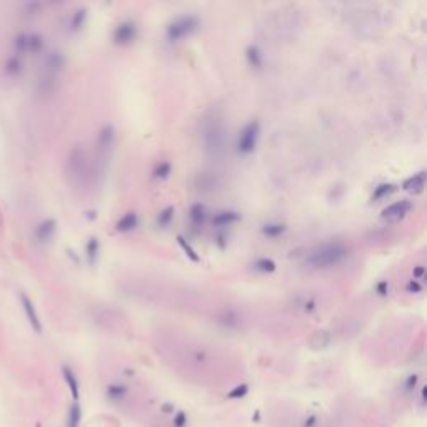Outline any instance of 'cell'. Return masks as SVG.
<instances>
[{
    "label": "cell",
    "mask_w": 427,
    "mask_h": 427,
    "mask_svg": "<svg viewBox=\"0 0 427 427\" xmlns=\"http://www.w3.org/2000/svg\"><path fill=\"white\" fill-rule=\"evenodd\" d=\"M199 27V20L195 15H182L177 17L174 22H171L167 27V39L171 42L182 40L185 37H189L190 34H194Z\"/></svg>",
    "instance_id": "cell-4"
},
{
    "label": "cell",
    "mask_w": 427,
    "mask_h": 427,
    "mask_svg": "<svg viewBox=\"0 0 427 427\" xmlns=\"http://www.w3.org/2000/svg\"><path fill=\"white\" fill-rule=\"evenodd\" d=\"M412 209V204L409 200H399L394 202V204L387 205L384 210H382V219L387 222H399L401 219H404Z\"/></svg>",
    "instance_id": "cell-7"
},
{
    "label": "cell",
    "mask_w": 427,
    "mask_h": 427,
    "mask_svg": "<svg viewBox=\"0 0 427 427\" xmlns=\"http://www.w3.org/2000/svg\"><path fill=\"white\" fill-rule=\"evenodd\" d=\"M62 374H64V379L67 382V386L70 389V394H72V397L77 401L79 399V382H77V377H75L74 370L69 367V365H64L62 367Z\"/></svg>",
    "instance_id": "cell-17"
},
{
    "label": "cell",
    "mask_w": 427,
    "mask_h": 427,
    "mask_svg": "<svg viewBox=\"0 0 427 427\" xmlns=\"http://www.w3.org/2000/svg\"><path fill=\"white\" fill-rule=\"evenodd\" d=\"M177 240H179V245H180V247H182V250L185 252V255H187L190 260H194V262H199V260H200V259H199V255H197V252L192 249V245H190V244L187 242V240H185L184 237H180V235L177 237Z\"/></svg>",
    "instance_id": "cell-27"
},
{
    "label": "cell",
    "mask_w": 427,
    "mask_h": 427,
    "mask_svg": "<svg viewBox=\"0 0 427 427\" xmlns=\"http://www.w3.org/2000/svg\"><path fill=\"white\" fill-rule=\"evenodd\" d=\"M22 59L19 56H14L12 57H9L7 60H5V65H4V70H5V75H9V77H19V75L22 74Z\"/></svg>",
    "instance_id": "cell-16"
},
{
    "label": "cell",
    "mask_w": 427,
    "mask_h": 427,
    "mask_svg": "<svg viewBox=\"0 0 427 427\" xmlns=\"http://www.w3.org/2000/svg\"><path fill=\"white\" fill-rule=\"evenodd\" d=\"M56 229H57V222L54 219H47V221L40 222L39 226L35 227V239L37 242L40 244H48L56 235Z\"/></svg>",
    "instance_id": "cell-9"
},
{
    "label": "cell",
    "mask_w": 427,
    "mask_h": 427,
    "mask_svg": "<svg viewBox=\"0 0 427 427\" xmlns=\"http://www.w3.org/2000/svg\"><path fill=\"white\" fill-rule=\"evenodd\" d=\"M174 219V207H166L161 214H158V217H157V224L161 227H167L169 224H171V221Z\"/></svg>",
    "instance_id": "cell-28"
},
{
    "label": "cell",
    "mask_w": 427,
    "mask_h": 427,
    "mask_svg": "<svg viewBox=\"0 0 427 427\" xmlns=\"http://www.w3.org/2000/svg\"><path fill=\"white\" fill-rule=\"evenodd\" d=\"M262 232L267 237H279L281 234L286 232V226L284 224H277V222H272V224H265L264 227H262Z\"/></svg>",
    "instance_id": "cell-23"
},
{
    "label": "cell",
    "mask_w": 427,
    "mask_h": 427,
    "mask_svg": "<svg viewBox=\"0 0 427 427\" xmlns=\"http://www.w3.org/2000/svg\"><path fill=\"white\" fill-rule=\"evenodd\" d=\"M65 175L67 180L75 187H80L87 182L90 175V166L87 152L82 147H74L65 162Z\"/></svg>",
    "instance_id": "cell-2"
},
{
    "label": "cell",
    "mask_w": 427,
    "mask_h": 427,
    "mask_svg": "<svg viewBox=\"0 0 427 427\" xmlns=\"http://www.w3.org/2000/svg\"><path fill=\"white\" fill-rule=\"evenodd\" d=\"M20 302H22V307H24V312L27 315V319H29L32 329L35 332H42V324H40V319H39V314H37V310L34 307V302L27 297L24 292H20Z\"/></svg>",
    "instance_id": "cell-10"
},
{
    "label": "cell",
    "mask_w": 427,
    "mask_h": 427,
    "mask_svg": "<svg viewBox=\"0 0 427 427\" xmlns=\"http://www.w3.org/2000/svg\"><path fill=\"white\" fill-rule=\"evenodd\" d=\"M420 284H417V281H410V284L407 286V291L409 292H420Z\"/></svg>",
    "instance_id": "cell-36"
},
{
    "label": "cell",
    "mask_w": 427,
    "mask_h": 427,
    "mask_svg": "<svg viewBox=\"0 0 427 427\" xmlns=\"http://www.w3.org/2000/svg\"><path fill=\"white\" fill-rule=\"evenodd\" d=\"M82 420V409L77 402H74L69 410V422L67 427H79Z\"/></svg>",
    "instance_id": "cell-22"
},
{
    "label": "cell",
    "mask_w": 427,
    "mask_h": 427,
    "mask_svg": "<svg viewBox=\"0 0 427 427\" xmlns=\"http://www.w3.org/2000/svg\"><path fill=\"white\" fill-rule=\"evenodd\" d=\"M259 135H260V124L257 122V120H250V122L245 124L244 129L240 130L239 139H237V150L244 155L254 152L257 140H259Z\"/></svg>",
    "instance_id": "cell-5"
},
{
    "label": "cell",
    "mask_w": 427,
    "mask_h": 427,
    "mask_svg": "<svg viewBox=\"0 0 427 427\" xmlns=\"http://www.w3.org/2000/svg\"><path fill=\"white\" fill-rule=\"evenodd\" d=\"M114 140H116V132H114V127L112 125H105L100 134H98V147H100V150L107 152L112 149L114 145Z\"/></svg>",
    "instance_id": "cell-14"
},
{
    "label": "cell",
    "mask_w": 427,
    "mask_h": 427,
    "mask_svg": "<svg viewBox=\"0 0 427 427\" xmlns=\"http://www.w3.org/2000/svg\"><path fill=\"white\" fill-rule=\"evenodd\" d=\"M87 17V10L85 9H79L77 12L72 15V20H70V29L72 30H79L82 29V25H84Z\"/></svg>",
    "instance_id": "cell-26"
},
{
    "label": "cell",
    "mask_w": 427,
    "mask_h": 427,
    "mask_svg": "<svg viewBox=\"0 0 427 427\" xmlns=\"http://www.w3.org/2000/svg\"><path fill=\"white\" fill-rule=\"evenodd\" d=\"M331 342H332V336L329 331H317L309 339V346L314 350H322L329 347Z\"/></svg>",
    "instance_id": "cell-11"
},
{
    "label": "cell",
    "mask_w": 427,
    "mask_h": 427,
    "mask_svg": "<svg viewBox=\"0 0 427 427\" xmlns=\"http://www.w3.org/2000/svg\"><path fill=\"white\" fill-rule=\"evenodd\" d=\"M422 274H424V265H417L414 269V277L417 279V277H422Z\"/></svg>",
    "instance_id": "cell-38"
},
{
    "label": "cell",
    "mask_w": 427,
    "mask_h": 427,
    "mask_svg": "<svg viewBox=\"0 0 427 427\" xmlns=\"http://www.w3.org/2000/svg\"><path fill=\"white\" fill-rule=\"evenodd\" d=\"M172 172V166L169 162H161L157 164V167L154 169V175L157 179H167Z\"/></svg>",
    "instance_id": "cell-29"
},
{
    "label": "cell",
    "mask_w": 427,
    "mask_h": 427,
    "mask_svg": "<svg viewBox=\"0 0 427 427\" xmlns=\"http://www.w3.org/2000/svg\"><path fill=\"white\" fill-rule=\"evenodd\" d=\"M396 187H394L392 184H381L377 185L374 189V194H372V200H381V199H386L387 195H391Z\"/></svg>",
    "instance_id": "cell-24"
},
{
    "label": "cell",
    "mask_w": 427,
    "mask_h": 427,
    "mask_svg": "<svg viewBox=\"0 0 427 427\" xmlns=\"http://www.w3.org/2000/svg\"><path fill=\"white\" fill-rule=\"evenodd\" d=\"M417 381H419L417 376H409V377H407V381H406V389H407L409 392L412 391L415 386H417Z\"/></svg>",
    "instance_id": "cell-35"
},
{
    "label": "cell",
    "mask_w": 427,
    "mask_h": 427,
    "mask_svg": "<svg viewBox=\"0 0 427 427\" xmlns=\"http://www.w3.org/2000/svg\"><path fill=\"white\" fill-rule=\"evenodd\" d=\"M240 219V216L237 212H234V210H221V212H217L216 216L212 217V224L214 226H217V227H227V226H231V224L234 222H237Z\"/></svg>",
    "instance_id": "cell-12"
},
{
    "label": "cell",
    "mask_w": 427,
    "mask_h": 427,
    "mask_svg": "<svg viewBox=\"0 0 427 427\" xmlns=\"http://www.w3.org/2000/svg\"><path fill=\"white\" fill-rule=\"evenodd\" d=\"M216 185H217L216 172H204L199 175V189L212 190V189H216Z\"/></svg>",
    "instance_id": "cell-20"
},
{
    "label": "cell",
    "mask_w": 427,
    "mask_h": 427,
    "mask_svg": "<svg viewBox=\"0 0 427 427\" xmlns=\"http://www.w3.org/2000/svg\"><path fill=\"white\" fill-rule=\"evenodd\" d=\"M315 424H317V417H315V415H310L309 419H305L304 427H314Z\"/></svg>",
    "instance_id": "cell-37"
},
{
    "label": "cell",
    "mask_w": 427,
    "mask_h": 427,
    "mask_svg": "<svg viewBox=\"0 0 427 427\" xmlns=\"http://www.w3.org/2000/svg\"><path fill=\"white\" fill-rule=\"evenodd\" d=\"M202 140H204L205 150L212 155H221L226 145V130L221 119L216 116H209L202 120Z\"/></svg>",
    "instance_id": "cell-3"
},
{
    "label": "cell",
    "mask_w": 427,
    "mask_h": 427,
    "mask_svg": "<svg viewBox=\"0 0 427 427\" xmlns=\"http://www.w3.org/2000/svg\"><path fill=\"white\" fill-rule=\"evenodd\" d=\"M425 394H427V387H422V391H420V399H422V406L425 404Z\"/></svg>",
    "instance_id": "cell-39"
},
{
    "label": "cell",
    "mask_w": 427,
    "mask_h": 427,
    "mask_svg": "<svg viewBox=\"0 0 427 427\" xmlns=\"http://www.w3.org/2000/svg\"><path fill=\"white\" fill-rule=\"evenodd\" d=\"M162 410H164V412H171V410H174V409H172L171 404H166V406L162 407Z\"/></svg>",
    "instance_id": "cell-40"
},
{
    "label": "cell",
    "mask_w": 427,
    "mask_h": 427,
    "mask_svg": "<svg viewBox=\"0 0 427 427\" xmlns=\"http://www.w3.org/2000/svg\"><path fill=\"white\" fill-rule=\"evenodd\" d=\"M137 226H139V217H137V214L129 212V214H125L124 217L119 219L116 229L119 232H129V231H134Z\"/></svg>",
    "instance_id": "cell-15"
},
{
    "label": "cell",
    "mask_w": 427,
    "mask_h": 427,
    "mask_svg": "<svg viewBox=\"0 0 427 427\" xmlns=\"http://www.w3.org/2000/svg\"><path fill=\"white\" fill-rule=\"evenodd\" d=\"M97 254H98V240L94 237L89 240V244H87V255H89V260L94 262Z\"/></svg>",
    "instance_id": "cell-32"
},
{
    "label": "cell",
    "mask_w": 427,
    "mask_h": 427,
    "mask_svg": "<svg viewBox=\"0 0 427 427\" xmlns=\"http://www.w3.org/2000/svg\"><path fill=\"white\" fill-rule=\"evenodd\" d=\"M189 217L194 224H197V226H199V224H204L205 217H207L205 205L204 204H194L189 210Z\"/></svg>",
    "instance_id": "cell-19"
},
{
    "label": "cell",
    "mask_w": 427,
    "mask_h": 427,
    "mask_svg": "<svg viewBox=\"0 0 427 427\" xmlns=\"http://www.w3.org/2000/svg\"><path fill=\"white\" fill-rule=\"evenodd\" d=\"M43 45V40L39 34H29V54L39 52Z\"/></svg>",
    "instance_id": "cell-30"
},
{
    "label": "cell",
    "mask_w": 427,
    "mask_h": 427,
    "mask_svg": "<svg viewBox=\"0 0 427 427\" xmlns=\"http://www.w3.org/2000/svg\"><path fill=\"white\" fill-rule=\"evenodd\" d=\"M276 262H274L272 259H259V260H255L254 262V269L255 271H259V272H264V274H267V272H274L276 271Z\"/></svg>",
    "instance_id": "cell-25"
},
{
    "label": "cell",
    "mask_w": 427,
    "mask_h": 427,
    "mask_svg": "<svg viewBox=\"0 0 427 427\" xmlns=\"http://www.w3.org/2000/svg\"><path fill=\"white\" fill-rule=\"evenodd\" d=\"M137 37V25L132 20H124L114 30V42L119 45H127Z\"/></svg>",
    "instance_id": "cell-6"
},
{
    "label": "cell",
    "mask_w": 427,
    "mask_h": 427,
    "mask_svg": "<svg viewBox=\"0 0 427 427\" xmlns=\"http://www.w3.org/2000/svg\"><path fill=\"white\" fill-rule=\"evenodd\" d=\"M247 62L250 67H254V69L262 67V54L255 45H250L247 48Z\"/></svg>",
    "instance_id": "cell-21"
},
{
    "label": "cell",
    "mask_w": 427,
    "mask_h": 427,
    "mask_svg": "<svg viewBox=\"0 0 427 427\" xmlns=\"http://www.w3.org/2000/svg\"><path fill=\"white\" fill-rule=\"evenodd\" d=\"M249 394V386L247 384H240L237 387H234L231 392L227 394L229 399H242Z\"/></svg>",
    "instance_id": "cell-31"
},
{
    "label": "cell",
    "mask_w": 427,
    "mask_h": 427,
    "mask_svg": "<svg viewBox=\"0 0 427 427\" xmlns=\"http://www.w3.org/2000/svg\"><path fill=\"white\" fill-rule=\"evenodd\" d=\"M64 67H65V57H64V54L59 52V50H54V52H50V54H48V56L45 57V60H43V70H42V74L59 79V75H60V72L64 70Z\"/></svg>",
    "instance_id": "cell-8"
},
{
    "label": "cell",
    "mask_w": 427,
    "mask_h": 427,
    "mask_svg": "<svg viewBox=\"0 0 427 427\" xmlns=\"http://www.w3.org/2000/svg\"><path fill=\"white\" fill-rule=\"evenodd\" d=\"M172 424H174V427H185L187 425V415H185V412L179 410V412L174 415Z\"/></svg>",
    "instance_id": "cell-33"
},
{
    "label": "cell",
    "mask_w": 427,
    "mask_h": 427,
    "mask_svg": "<svg viewBox=\"0 0 427 427\" xmlns=\"http://www.w3.org/2000/svg\"><path fill=\"white\" fill-rule=\"evenodd\" d=\"M39 9H40V5L37 4V2H27V4H24V12L27 15H34Z\"/></svg>",
    "instance_id": "cell-34"
},
{
    "label": "cell",
    "mask_w": 427,
    "mask_h": 427,
    "mask_svg": "<svg viewBox=\"0 0 427 427\" xmlns=\"http://www.w3.org/2000/svg\"><path fill=\"white\" fill-rule=\"evenodd\" d=\"M127 394H129V389L127 386H124V384H111L107 387V397L111 399L112 402H120V401H124L125 397H127Z\"/></svg>",
    "instance_id": "cell-18"
},
{
    "label": "cell",
    "mask_w": 427,
    "mask_h": 427,
    "mask_svg": "<svg viewBox=\"0 0 427 427\" xmlns=\"http://www.w3.org/2000/svg\"><path fill=\"white\" fill-rule=\"evenodd\" d=\"M347 257V247L341 242L324 244L315 250H312L307 257V264L314 269H327V267L337 265Z\"/></svg>",
    "instance_id": "cell-1"
},
{
    "label": "cell",
    "mask_w": 427,
    "mask_h": 427,
    "mask_svg": "<svg viewBox=\"0 0 427 427\" xmlns=\"http://www.w3.org/2000/svg\"><path fill=\"white\" fill-rule=\"evenodd\" d=\"M425 185V172L420 171L417 174H414L412 177H409L406 182L402 184L404 190H409V192H420Z\"/></svg>",
    "instance_id": "cell-13"
}]
</instances>
